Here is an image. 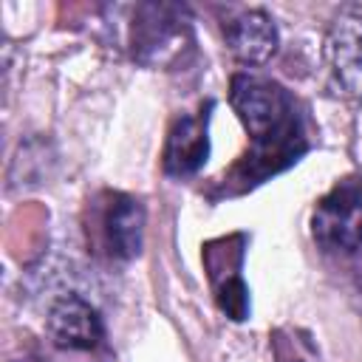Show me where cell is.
<instances>
[{
    "mask_svg": "<svg viewBox=\"0 0 362 362\" xmlns=\"http://www.w3.org/2000/svg\"><path fill=\"white\" fill-rule=\"evenodd\" d=\"M229 102L240 124L252 136V153L246 156V181H260L269 173L286 170L305 153L308 141L303 133L297 102L280 82L252 71H240L232 76Z\"/></svg>",
    "mask_w": 362,
    "mask_h": 362,
    "instance_id": "1",
    "label": "cell"
},
{
    "mask_svg": "<svg viewBox=\"0 0 362 362\" xmlns=\"http://www.w3.org/2000/svg\"><path fill=\"white\" fill-rule=\"evenodd\" d=\"M311 235L322 252H362V175L337 181L314 206Z\"/></svg>",
    "mask_w": 362,
    "mask_h": 362,
    "instance_id": "2",
    "label": "cell"
},
{
    "mask_svg": "<svg viewBox=\"0 0 362 362\" xmlns=\"http://www.w3.org/2000/svg\"><path fill=\"white\" fill-rule=\"evenodd\" d=\"M189 42V25L173 6H139L130 28L133 57L144 65H173Z\"/></svg>",
    "mask_w": 362,
    "mask_h": 362,
    "instance_id": "3",
    "label": "cell"
},
{
    "mask_svg": "<svg viewBox=\"0 0 362 362\" xmlns=\"http://www.w3.org/2000/svg\"><path fill=\"white\" fill-rule=\"evenodd\" d=\"M325 62L348 96H362V3H345L325 31Z\"/></svg>",
    "mask_w": 362,
    "mask_h": 362,
    "instance_id": "4",
    "label": "cell"
},
{
    "mask_svg": "<svg viewBox=\"0 0 362 362\" xmlns=\"http://www.w3.org/2000/svg\"><path fill=\"white\" fill-rule=\"evenodd\" d=\"M204 260L209 269L212 291L218 300V308L229 320H246L249 317V291L243 283V235L209 240L204 249Z\"/></svg>",
    "mask_w": 362,
    "mask_h": 362,
    "instance_id": "5",
    "label": "cell"
},
{
    "mask_svg": "<svg viewBox=\"0 0 362 362\" xmlns=\"http://www.w3.org/2000/svg\"><path fill=\"white\" fill-rule=\"evenodd\" d=\"M45 331L51 342L65 351H90L105 337L99 311L79 294H62L51 303L45 314Z\"/></svg>",
    "mask_w": 362,
    "mask_h": 362,
    "instance_id": "6",
    "label": "cell"
},
{
    "mask_svg": "<svg viewBox=\"0 0 362 362\" xmlns=\"http://www.w3.org/2000/svg\"><path fill=\"white\" fill-rule=\"evenodd\" d=\"M209 107H201L195 113H184L173 122L167 141H164V173L173 178L195 175L206 156H209Z\"/></svg>",
    "mask_w": 362,
    "mask_h": 362,
    "instance_id": "7",
    "label": "cell"
},
{
    "mask_svg": "<svg viewBox=\"0 0 362 362\" xmlns=\"http://www.w3.org/2000/svg\"><path fill=\"white\" fill-rule=\"evenodd\" d=\"M144 206L133 195L113 192L99 212V229L110 257L133 260L144 243Z\"/></svg>",
    "mask_w": 362,
    "mask_h": 362,
    "instance_id": "8",
    "label": "cell"
},
{
    "mask_svg": "<svg viewBox=\"0 0 362 362\" xmlns=\"http://www.w3.org/2000/svg\"><path fill=\"white\" fill-rule=\"evenodd\" d=\"M223 40L232 57L243 65H263L277 51V25L260 8L240 11L229 23H223Z\"/></svg>",
    "mask_w": 362,
    "mask_h": 362,
    "instance_id": "9",
    "label": "cell"
},
{
    "mask_svg": "<svg viewBox=\"0 0 362 362\" xmlns=\"http://www.w3.org/2000/svg\"><path fill=\"white\" fill-rule=\"evenodd\" d=\"M14 362H40V359H14Z\"/></svg>",
    "mask_w": 362,
    "mask_h": 362,
    "instance_id": "10",
    "label": "cell"
}]
</instances>
